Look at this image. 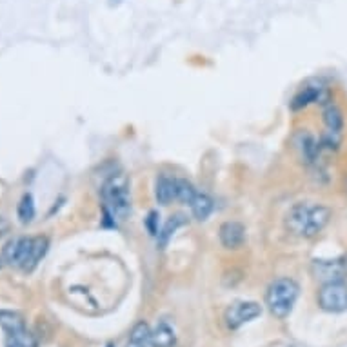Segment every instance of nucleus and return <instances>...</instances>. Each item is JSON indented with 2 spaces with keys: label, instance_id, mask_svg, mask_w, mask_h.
<instances>
[{
  "label": "nucleus",
  "instance_id": "6e6552de",
  "mask_svg": "<svg viewBox=\"0 0 347 347\" xmlns=\"http://www.w3.org/2000/svg\"><path fill=\"white\" fill-rule=\"evenodd\" d=\"M294 144V149L298 151L300 155V160L305 162V164H315L318 160V156H320V140L313 137L311 133L307 131H300L293 140Z\"/></svg>",
  "mask_w": 347,
  "mask_h": 347
},
{
  "label": "nucleus",
  "instance_id": "f257e3e1",
  "mask_svg": "<svg viewBox=\"0 0 347 347\" xmlns=\"http://www.w3.org/2000/svg\"><path fill=\"white\" fill-rule=\"evenodd\" d=\"M333 211L320 203H296L286 216V228L296 236L315 238L329 224Z\"/></svg>",
  "mask_w": 347,
  "mask_h": 347
},
{
  "label": "nucleus",
  "instance_id": "7ed1b4c3",
  "mask_svg": "<svg viewBox=\"0 0 347 347\" xmlns=\"http://www.w3.org/2000/svg\"><path fill=\"white\" fill-rule=\"evenodd\" d=\"M102 207L108 220L124 222L131 211V197H129V182L124 174L109 176L102 186Z\"/></svg>",
  "mask_w": 347,
  "mask_h": 347
},
{
  "label": "nucleus",
  "instance_id": "aec40b11",
  "mask_svg": "<svg viewBox=\"0 0 347 347\" xmlns=\"http://www.w3.org/2000/svg\"><path fill=\"white\" fill-rule=\"evenodd\" d=\"M9 228H11V226H9V222H7L6 218H2V216H0V236H4V234L9 231Z\"/></svg>",
  "mask_w": 347,
  "mask_h": 347
},
{
  "label": "nucleus",
  "instance_id": "dca6fc26",
  "mask_svg": "<svg viewBox=\"0 0 347 347\" xmlns=\"http://www.w3.org/2000/svg\"><path fill=\"white\" fill-rule=\"evenodd\" d=\"M33 216H35V202H33V197L28 193L18 203V218L22 224H29L33 220Z\"/></svg>",
  "mask_w": 347,
  "mask_h": 347
},
{
  "label": "nucleus",
  "instance_id": "0eeeda50",
  "mask_svg": "<svg viewBox=\"0 0 347 347\" xmlns=\"http://www.w3.org/2000/svg\"><path fill=\"white\" fill-rule=\"evenodd\" d=\"M262 315V307L257 302H236L226 311V323L229 329H238L246 322H251Z\"/></svg>",
  "mask_w": 347,
  "mask_h": 347
},
{
  "label": "nucleus",
  "instance_id": "4468645a",
  "mask_svg": "<svg viewBox=\"0 0 347 347\" xmlns=\"http://www.w3.org/2000/svg\"><path fill=\"white\" fill-rule=\"evenodd\" d=\"M322 106H323L322 118H323V124H325V129H327V131L342 133V129H344V113H342V109L331 100L322 104Z\"/></svg>",
  "mask_w": 347,
  "mask_h": 347
},
{
  "label": "nucleus",
  "instance_id": "4be33fe9",
  "mask_svg": "<svg viewBox=\"0 0 347 347\" xmlns=\"http://www.w3.org/2000/svg\"><path fill=\"white\" fill-rule=\"evenodd\" d=\"M4 263H6V262H4V257H0V267H2Z\"/></svg>",
  "mask_w": 347,
  "mask_h": 347
},
{
  "label": "nucleus",
  "instance_id": "5701e85b",
  "mask_svg": "<svg viewBox=\"0 0 347 347\" xmlns=\"http://www.w3.org/2000/svg\"><path fill=\"white\" fill-rule=\"evenodd\" d=\"M344 265H346V273H347V258H346V262H344Z\"/></svg>",
  "mask_w": 347,
  "mask_h": 347
},
{
  "label": "nucleus",
  "instance_id": "ddd939ff",
  "mask_svg": "<svg viewBox=\"0 0 347 347\" xmlns=\"http://www.w3.org/2000/svg\"><path fill=\"white\" fill-rule=\"evenodd\" d=\"M155 197L164 205H168L173 200H176V178H171L168 174H160L156 178Z\"/></svg>",
  "mask_w": 347,
  "mask_h": 347
},
{
  "label": "nucleus",
  "instance_id": "f03ea898",
  "mask_svg": "<svg viewBox=\"0 0 347 347\" xmlns=\"http://www.w3.org/2000/svg\"><path fill=\"white\" fill-rule=\"evenodd\" d=\"M48 247L49 240L46 236H33V238L20 236L7 242L4 246L2 257L4 262L13 267H20L26 273H31L48 253Z\"/></svg>",
  "mask_w": 347,
  "mask_h": 347
},
{
  "label": "nucleus",
  "instance_id": "2eb2a0df",
  "mask_svg": "<svg viewBox=\"0 0 347 347\" xmlns=\"http://www.w3.org/2000/svg\"><path fill=\"white\" fill-rule=\"evenodd\" d=\"M191 211H193V216L197 218V220H205L207 216L213 213V200H211L205 193H198L195 195V198L191 200Z\"/></svg>",
  "mask_w": 347,
  "mask_h": 347
},
{
  "label": "nucleus",
  "instance_id": "20e7f679",
  "mask_svg": "<svg viewBox=\"0 0 347 347\" xmlns=\"http://www.w3.org/2000/svg\"><path fill=\"white\" fill-rule=\"evenodd\" d=\"M298 293V284L291 278H278L273 282L267 289V294H265V302H267L271 315H275L280 320L288 318L296 304Z\"/></svg>",
  "mask_w": 347,
  "mask_h": 347
},
{
  "label": "nucleus",
  "instance_id": "f8f14e48",
  "mask_svg": "<svg viewBox=\"0 0 347 347\" xmlns=\"http://www.w3.org/2000/svg\"><path fill=\"white\" fill-rule=\"evenodd\" d=\"M174 342H176L174 329L166 320L158 322L155 329L151 331V338H149L151 347H174Z\"/></svg>",
  "mask_w": 347,
  "mask_h": 347
},
{
  "label": "nucleus",
  "instance_id": "f3484780",
  "mask_svg": "<svg viewBox=\"0 0 347 347\" xmlns=\"http://www.w3.org/2000/svg\"><path fill=\"white\" fill-rule=\"evenodd\" d=\"M197 195V189L193 187V184L186 178H176V200L180 202L191 203V200Z\"/></svg>",
  "mask_w": 347,
  "mask_h": 347
},
{
  "label": "nucleus",
  "instance_id": "a211bd4d",
  "mask_svg": "<svg viewBox=\"0 0 347 347\" xmlns=\"http://www.w3.org/2000/svg\"><path fill=\"white\" fill-rule=\"evenodd\" d=\"M151 338V329L145 322H138L135 323V327L131 329V335H129V342H135V344H142V346H147Z\"/></svg>",
  "mask_w": 347,
  "mask_h": 347
},
{
  "label": "nucleus",
  "instance_id": "6ab92c4d",
  "mask_svg": "<svg viewBox=\"0 0 347 347\" xmlns=\"http://www.w3.org/2000/svg\"><path fill=\"white\" fill-rule=\"evenodd\" d=\"M182 224H184V218H182L180 215L171 216V218H169L168 224L164 226V229H162L160 234H158V236H160V246H166V244H168V240L171 238V234H173Z\"/></svg>",
  "mask_w": 347,
  "mask_h": 347
},
{
  "label": "nucleus",
  "instance_id": "9d476101",
  "mask_svg": "<svg viewBox=\"0 0 347 347\" xmlns=\"http://www.w3.org/2000/svg\"><path fill=\"white\" fill-rule=\"evenodd\" d=\"M325 104V102H329L327 98V91L325 87L318 84H313V86H305L302 89L294 95L293 102H291V108L293 109H302V108H307L309 104Z\"/></svg>",
  "mask_w": 347,
  "mask_h": 347
},
{
  "label": "nucleus",
  "instance_id": "423d86ee",
  "mask_svg": "<svg viewBox=\"0 0 347 347\" xmlns=\"http://www.w3.org/2000/svg\"><path fill=\"white\" fill-rule=\"evenodd\" d=\"M318 305L327 313L347 311V284L342 280L327 282L318 291Z\"/></svg>",
  "mask_w": 347,
  "mask_h": 347
},
{
  "label": "nucleus",
  "instance_id": "412c9836",
  "mask_svg": "<svg viewBox=\"0 0 347 347\" xmlns=\"http://www.w3.org/2000/svg\"><path fill=\"white\" fill-rule=\"evenodd\" d=\"M126 347H145V346H142V344H135V342H127Z\"/></svg>",
  "mask_w": 347,
  "mask_h": 347
},
{
  "label": "nucleus",
  "instance_id": "b1692460",
  "mask_svg": "<svg viewBox=\"0 0 347 347\" xmlns=\"http://www.w3.org/2000/svg\"><path fill=\"white\" fill-rule=\"evenodd\" d=\"M346 191H347V178H346Z\"/></svg>",
  "mask_w": 347,
  "mask_h": 347
},
{
  "label": "nucleus",
  "instance_id": "39448f33",
  "mask_svg": "<svg viewBox=\"0 0 347 347\" xmlns=\"http://www.w3.org/2000/svg\"><path fill=\"white\" fill-rule=\"evenodd\" d=\"M0 325L6 331V347H36L35 336L26 329L17 313L0 311Z\"/></svg>",
  "mask_w": 347,
  "mask_h": 347
},
{
  "label": "nucleus",
  "instance_id": "393cba45",
  "mask_svg": "<svg viewBox=\"0 0 347 347\" xmlns=\"http://www.w3.org/2000/svg\"><path fill=\"white\" fill-rule=\"evenodd\" d=\"M109 347H111V346H109Z\"/></svg>",
  "mask_w": 347,
  "mask_h": 347
},
{
  "label": "nucleus",
  "instance_id": "1a4fd4ad",
  "mask_svg": "<svg viewBox=\"0 0 347 347\" xmlns=\"http://www.w3.org/2000/svg\"><path fill=\"white\" fill-rule=\"evenodd\" d=\"M218 236H220L222 246L226 249H238V247H242L244 240H246V228L240 222L234 220L224 222L220 226Z\"/></svg>",
  "mask_w": 347,
  "mask_h": 347
},
{
  "label": "nucleus",
  "instance_id": "9b49d317",
  "mask_svg": "<svg viewBox=\"0 0 347 347\" xmlns=\"http://www.w3.org/2000/svg\"><path fill=\"white\" fill-rule=\"evenodd\" d=\"M313 269L317 278H320L323 284L342 280V276L346 275V265L342 260H317L313 263Z\"/></svg>",
  "mask_w": 347,
  "mask_h": 347
}]
</instances>
